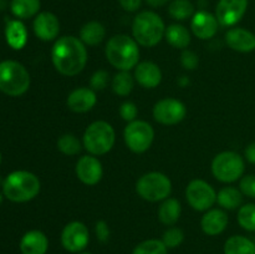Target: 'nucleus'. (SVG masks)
Returning <instances> with one entry per match:
<instances>
[{
    "label": "nucleus",
    "instance_id": "14",
    "mask_svg": "<svg viewBox=\"0 0 255 254\" xmlns=\"http://www.w3.org/2000/svg\"><path fill=\"white\" fill-rule=\"evenodd\" d=\"M76 176L80 181L87 186L99 183L104 174L101 162L94 156H84L76 163Z\"/></svg>",
    "mask_w": 255,
    "mask_h": 254
},
{
    "label": "nucleus",
    "instance_id": "27",
    "mask_svg": "<svg viewBox=\"0 0 255 254\" xmlns=\"http://www.w3.org/2000/svg\"><path fill=\"white\" fill-rule=\"evenodd\" d=\"M40 0H11L10 10L19 19H29L39 12Z\"/></svg>",
    "mask_w": 255,
    "mask_h": 254
},
{
    "label": "nucleus",
    "instance_id": "11",
    "mask_svg": "<svg viewBox=\"0 0 255 254\" xmlns=\"http://www.w3.org/2000/svg\"><path fill=\"white\" fill-rule=\"evenodd\" d=\"M187 115V109L182 101L177 99H163L157 102L153 107V117L157 122L167 126L177 125Z\"/></svg>",
    "mask_w": 255,
    "mask_h": 254
},
{
    "label": "nucleus",
    "instance_id": "12",
    "mask_svg": "<svg viewBox=\"0 0 255 254\" xmlns=\"http://www.w3.org/2000/svg\"><path fill=\"white\" fill-rule=\"evenodd\" d=\"M90 233L82 222H70L64 227L61 233V244L67 252L80 253L89 246Z\"/></svg>",
    "mask_w": 255,
    "mask_h": 254
},
{
    "label": "nucleus",
    "instance_id": "21",
    "mask_svg": "<svg viewBox=\"0 0 255 254\" xmlns=\"http://www.w3.org/2000/svg\"><path fill=\"white\" fill-rule=\"evenodd\" d=\"M49 249L47 237L41 231H29L20 241L22 254H46Z\"/></svg>",
    "mask_w": 255,
    "mask_h": 254
},
{
    "label": "nucleus",
    "instance_id": "16",
    "mask_svg": "<svg viewBox=\"0 0 255 254\" xmlns=\"http://www.w3.org/2000/svg\"><path fill=\"white\" fill-rule=\"evenodd\" d=\"M218 20L216 15L208 11H198L193 15L191 27L193 34L201 40L212 39L218 31Z\"/></svg>",
    "mask_w": 255,
    "mask_h": 254
},
{
    "label": "nucleus",
    "instance_id": "31",
    "mask_svg": "<svg viewBox=\"0 0 255 254\" xmlns=\"http://www.w3.org/2000/svg\"><path fill=\"white\" fill-rule=\"evenodd\" d=\"M132 254H168V248L159 239H147L137 244Z\"/></svg>",
    "mask_w": 255,
    "mask_h": 254
},
{
    "label": "nucleus",
    "instance_id": "10",
    "mask_svg": "<svg viewBox=\"0 0 255 254\" xmlns=\"http://www.w3.org/2000/svg\"><path fill=\"white\" fill-rule=\"evenodd\" d=\"M186 198L189 206L196 211H209L217 202V192L203 179H193L187 186Z\"/></svg>",
    "mask_w": 255,
    "mask_h": 254
},
{
    "label": "nucleus",
    "instance_id": "36",
    "mask_svg": "<svg viewBox=\"0 0 255 254\" xmlns=\"http://www.w3.org/2000/svg\"><path fill=\"white\" fill-rule=\"evenodd\" d=\"M137 114H138V110L137 106L131 101L124 102L120 107V115H121L122 119L127 122H132L136 120Z\"/></svg>",
    "mask_w": 255,
    "mask_h": 254
},
{
    "label": "nucleus",
    "instance_id": "3",
    "mask_svg": "<svg viewBox=\"0 0 255 254\" xmlns=\"http://www.w3.org/2000/svg\"><path fill=\"white\" fill-rule=\"evenodd\" d=\"M4 196L9 201L22 203L34 199L40 192V181L34 173L27 171L11 172L2 184Z\"/></svg>",
    "mask_w": 255,
    "mask_h": 254
},
{
    "label": "nucleus",
    "instance_id": "24",
    "mask_svg": "<svg viewBox=\"0 0 255 254\" xmlns=\"http://www.w3.org/2000/svg\"><path fill=\"white\" fill-rule=\"evenodd\" d=\"M166 40L176 49H186L191 44V34L188 29L181 24L169 25L164 32Z\"/></svg>",
    "mask_w": 255,
    "mask_h": 254
},
{
    "label": "nucleus",
    "instance_id": "35",
    "mask_svg": "<svg viewBox=\"0 0 255 254\" xmlns=\"http://www.w3.org/2000/svg\"><path fill=\"white\" fill-rule=\"evenodd\" d=\"M109 72L105 71V70H99V71L95 72L91 76L90 80V85H91V89L94 90H104L105 87L109 84Z\"/></svg>",
    "mask_w": 255,
    "mask_h": 254
},
{
    "label": "nucleus",
    "instance_id": "2",
    "mask_svg": "<svg viewBox=\"0 0 255 254\" xmlns=\"http://www.w3.org/2000/svg\"><path fill=\"white\" fill-rule=\"evenodd\" d=\"M105 52L110 64L121 71H129L138 65V45L136 40L127 35L112 36L107 42Z\"/></svg>",
    "mask_w": 255,
    "mask_h": 254
},
{
    "label": "nucleus",
    "instance_id": "30",
    "mask_svg": "<svg viewBox=\"0 0 255 254\" xmlns=\"http://www.w3.org/2000/svg\"><path fill=\"white\" fill-rule=\"evenodd\" d=\"M168 12L173 19L186 20L194 14V6L189 0H173L169 4Z\"/></svg>",
    "mask_w": 255,
    "mask_h": 254
},
{
    "label": "nucleus",
    "instance_id": "5",
    "mask_svg": "<svg viewBox=\"0 0 255 254\" xmlns=\"http://www.w3.org/2000/svg\"><path fill=\"white\" fill-rule=\"evenodd\" d=\"M30 87V75L20 62H0V91L9 96H21Z\"/></svg>",
    "mask_w": 255,
    "mask_h": 254
},
{
    "label": "nucleus",
    "instance_id": "42",
    "mask_svg": "<svg viewBox=\"0 0 255 254\" xmlns=\"http://www.w3.org/2000/svg\"><path fill=\"white\" fill-rule=\"evenodd\" d=\"M147 4L151 5V6L153 7H158V6H163V5H166L167 2L171 1V0H146Z\"/></svg>",
    "mask_w": 255,
    "mask_h": 254
},
{
    "label": "nucleus",
    "instance_id": "40",
    "mask_svg": "<svg viewBox=\"0 0 255 254\" xmlns=\"http://www.w3.org/2000/svg\"><path fill=\"white\" fill-rule=\"evenodd\" d=\"M119 2L126 11L133 12L139 9L142 0H119Z\"/></svg>",
    "mask_w": 255,
    "mask_h": 254
},
{
    "label": "nucleus",
    "instance_id": "39",
    "mask_svg": "<svg viewBox=\"0 0 255 254\" xmlns=\"http://www.w3.org/2000/svg\"><path fill=\"white\" fill-rule=\"evenodd\" d=\"M95 233H96L97 239H99L101 243H106L109 242L110 236H111V232H110L109 224L105 221H99L95 226Z\"/></svg>",
    "mask_w": 255,
    "mask_h": 254
},
{
    "label": "nucleus",
    "instance_id": "29",
    "mask_svg": "<svg viewBox=\"0 0 255 254\" xmlns=\"http://www.w3.org/2000/svg\"><path fill=\"white\" fill-rule=\"evenodd\" d=\"M134 87V80L128 71H121L112 79V90L119 96H128Z\"/></svg>",
    "mask_w": 255,
    "mask_h": 254
},
{
    "label": "nucleus",
    "instance_id": "28",
    "mask_svg": "<svg viewBox=\"0 0 255 254\" xmlns=\"http://www.w3.org/2000/svg\"><path fill=\"white\" fill-rule=\"evenodd\" d=\"M217 202L224 209L233 211L241 207L243 202V193L234 187H224L217 194Z\"/></svg>",
    "mask_w": 255,
    "mask_h": 254
},
{
    "label": "nucleus",
    "instance_id": "45",
    "mask_svg": "<svg viewBox=\"0 0 255 254\" xmlns=\"http://www.w3.org/2000/svg\"><path fill=\"white\" fill-rule=\"evenodd\" d=\"M0 163H1V153H0Z\"/></svg>",
    "mask_w": 255,
    "mask_h": 254
},
{
    "label": "nucleus",
    "instance_id": "7",
    "mask_svg": "<svg viewBox=\"0 0 255 254\" xmlns=\"http://www.w3.org/2000/svg\"><path fill=\"white\" fill-rule=\"evenodd\" d=\"M136 191L144 201H164L171 194L172 182L161 172H149L139 177L136 183Z\"/></svg>",
    "mask_w": 255,
    "mask_h": 254
},
{
    "label": "nucleus",
    "instance_id": "1",
    "mask_svg": "<svg viewBox=\"0 0 255 254\" xmlns=\"http://www.w3.org/2000/svg\"><path fill=\"white\" fill-rule=\"evenodd\" d=\"M55 69L65 76H75L87 64V50L84 42L75 36H62L56 40L51 50Z\"/></svg>",
    "mask_w": 255,
    "mask_h": 254
},
{
    "label": "nucleus",
    "instance_id": "18",
    "mask_svg": "<svg viewBox=\"0 0 255 254\" xmlns=\"http://www.w3.org/2000/svg\"><path fill=\"white\" fill-rule=\"evenodd\" d=\"M96 94L94 90L89 87H79L74 90L67 97V107L77 114L90 111L96 105Z\"/></svg>",
    "mask_w": 255,
    "mask_h": 254
},
{
    "label": "nucleus",
    "instance_id": "9",
    "mask_svg": "<svg viewBox=\"0 0 255 254\" xmlns=\"http://www.w3.org/2000/svg\"><path fill=\"white\" fill-rule=\"evenodd\" d=\"M127 147L134 153H143L151 147L154 138V131L146 121L134 120L128 122L124 132Z\"/></svg>",
    "mask_w": 255,
    "mask_h": 254
},
{
    "label": "nucleus",
    "instance_id": "43",
    "mask_svg": "<svg viewBox=\"0 0 255 254\" xmlns=\"http://www.w3.org/2000/svg\"><path fill=\"white\" fill-rule=\"evenodd\" d=\"M79 254H92V253H90V252H80Z\"/></svg>",
    "mask_w": 255,
    "mask_h": 254
},
{
    "label": "nucleus",
    "instance_id": "17",
    "mask_svg": "<svg viewBox=\"0 0 255 254\" xmlns=\"http://www.w3.org/2000/svg\"><path fill=\"white\" fill-rule=\"evenodd\" d=\"M226 42L234 51L252 52L255 50V35L243 27L229 29L226 34Z\"/></svg>",
    "mask_w": 255,
    "mask_h": 254
},
{
    "label": "nucleus",
    "instance_id": "20",
    "mask_svg": "<svg viewBox=\"0 0 255 254\" xmlns=\"http://www.w3.org/2000/svg\"><path fill=\"white\" fill-rule=\"evenodd\" d=\"M228 216L222 209H209L201 221L202 231L208 236H218L226 231L228 226Z\"/></svg>",
    "mask_w": 255,
    "mask_h": 254
},
{
    "label": "nucleus",
    "instance_id": "13",
    "mask_svg": "<svg viewBox=\"0 0 255 254\" xmlns=\"http://www.w3.org/2000/svg\"><path fill=\"white\" fill-rule=\"evenodd\" d=\"M248 0H219L216 17L222 26H234L248 9Z\"/></svg>",
    "mask_w": 255,
    "mask_h": 254
},
{
    "label": "nucleus",
    "instance_id": "32",
    "mask_svg": "<svg viewBox=\"0 0 255 254\" xmlns=\"http://www.w3.org/2000/svg\"><path fill=\"white\" fill-rule=\"evenodd\" d=\"M57 148L67 156H75L81 151V142L76 136L71 133L62 134L57 141Z\"/></svg>",
    "mask_w": 255,
    "mask_h": 254
},
{
    "label": "nucleus",
    "instance_id": "8",
    "mask_svg": "<svg viewBox=\"0 0 255 254\" xmlns=\"http://www.w3.org/2000/svg\"><path fill=\"white\" fill-rule=\"evenodd\" d=\"M246 164L241 154L233 151H224L217 154L212 162V173L223 183L236 182L243 176Z\"/></svg>",
    "mask_w": 255,
    "mask_h": 254
},
{
    "label": "nucleus",
    "instance_id": "6",
    "mask_svg": "<svg viewBox=\"0 0 255 254\" xmlns=\"http://www.w3.org/2000/svg\"><path fill=\"white\" fill-rule=\"evenodd\" d=\"M116 139L115 129L109 122L95 121L84 133V147L92 156H102L112 149Z\"/></svg>",
    "mask_w": 255,
    "mask_h": 254
},
{
    "label": "nucleus",
    "instance_id": "22",
    "mask_svg": "<svg viewBox=\"0 0 255 254\" xmlns=\"http://www.w3.org/2000/svg\"><path fill=\"white\" fill-rule=\"evenodd\" d=\"M5 37L10 47L20 50L27 41V31L25 25L20 20H10L5 27Z\"/></svg>",
    "mask_w": 255,
    "mask_h": 254
},
{
    "label": "nucleus",
    "instance_id": "44",
    "mask_svg": "<svg viewBox=\"0 0 255 254\" xmlns=\"http://www.w3.org/2000/svg\"><path fill=\"white\" fill-rule=\"evenodd\" d=\"M1 202H2V196L0 194V204H1Z\"/></svg>",
    "mask_w": 255,
    "mask_h": 254
},
{
    "label": "nucleus",
    "instance_id": "33",
    "mask_svg": "<svg viewBox=\"0 0 255 254\" xmlns=\"http://www.w3.org/2000/svg\"><path fill=\"white\" fill-rule=\"evenodd\" d=\"M238 223L246 231L255 232V204L249 203L239 208Z\"/></svg>",
    "mask_w": 255,
    "mask_h": 254
},
{
    "label": "nucleus",
    "instance_id": "15",
    "mask_svg": "<svg viewBox=\"0 0 255 254\" xmlns=\"http://www.w3.org/2000/svg\"><path fill=\"white\" fill-rule=\"evenodd\" d=\"M35 35L44 41H52L60 32V22L56 15L52 12L44 11L36 15L34 20Z\"/></svg>",
    "mask_w": 255,
    "mask_h": 254
},
{
    "label": "nucleus",
    "instance_id": "37",
    "mask_svg": "<svg viewBox=\"0 0 255 254\" xmlns=\"http://www.w3.org/2000/svg\"><path fill=\"white\" fill-rule=\"evenodd\" d=\"M241 192L244 196H248L251 198H255V174L244 176L241 179Z\"/></svg>",
    "mask_w": 255,
    "mask_h": 254
},
{
    "label": "nucleus",
    "instance_id": "4",
    "mask_svg": "<svg viewBox=\"0 0 255 254\" xmlns=\"http://www.w3.org/2000/svg\"><path fill=\"white\" fill-rule=\"evenodd\" d=\"M166 26L158 14L153 11H142L133 19L132 34L137 44L144 47H153L163 39Z\"/></svg>",
    "mask_w": 255,
    "mask_h": 254
},
{
    "label": "nucleus",
    "instance_id": "19",
    "mask_svg": "<svg viewBox=\"0 0 255 254\" xmlns=\"http://www.w3.org/2000/svg\"><path fill=\"white\" fill-rule=\"evenodd\" d=\"M134 77L136 81L144 89H154L158 86L162 81V71L152 61L139 62L134 70Z\"/></svg>",
    "mask_w": 255,
    "mask_h": 254
},
{
    "label": "nucleus",
    "instance_id": "25",
    "mask_svg": "<svg viewBox=\"0 0 255 254\" xmlns=\"http://www.w3.org/2000/svg\"><path fill=\"white\" fill-rule=\"evenodd\" d=\"M182 207L178 199L167 198L158 208V218L166 226H173L181 217Z\"/></svg>",
    "mask_w": 255,
    "mask_h": 254
},
{
    "label": "nucleus",
    "instance_id": "34",
    "mask_svg": "<svg viewBox=\"0 0 255 254\" xmlns=\"http://www.w3.org/2000/svg\"><path fill=\"white\" fill-rule=\"evenodd\" d=\"M184 239V233L182 229L176 228H168L163 233V237H162V242L164 243V246L167 248H177L178 246H181L182 242Z\"/></svg>",
    "mask_w": 255,
    "mask_h": 254
},
{
    "label": "nucleus",
    "instance_id": "23",
    "mask_svg": "<svg viewBox=\"0 0 255 254\" xmlns=\"http://www.w3.org/2000/svg\"><path fill=\"white\" fill-rule=\"evenodd\" d=\"M105 35H106L105 26L99 21L86 22L80 30V40L89 46H96L101 44L102 40L105 39Z\"/></svg>",
    "mask_w": 255,
    "mask_h": 254
},
{
    "label": "nucleus",
    "instance_id": "26",
    "mask_svg": "<svg viewBox=\"0 0 255 254\" xmlns=\"http://www.w3.org/2000/svg\"><path fill=\"white\" fill-rule=\"evenodd\" d=\"M224 254H255V243L243 236H233L224 243Z\"/></svg>",
    "mask_w": 255,
    "mask_h": 254
},
{
    "label": "nucleus",
    "instance_id": "41",
    "mask_svg": "<svg viewBox=\"0 0 255 254\" xmlns=\"http://www.w3.org/2000/svg\"><path fill=\"white\" fill-rule=\"evenodd\" d=\"M244 153H246V158L248 159L251 163L255 164V142H253V143H251L247 147Z\"/></svg>",
    "mask_w": 255,
    "mask_h": 254
},
{
    "label": "nucleus",
    "instance_id": "38",
    "mask_svg": "<svg viewBox=\"0 0 255 254\" xmlns=\"http://www.w3.org/2000/svg\"><path fill=\"white\" fill-rule=\"evenodd\" d=\"M199 59L197 56L196 52L191 51V50H184L181 55V64L184 69L187 70H194L198 66Z\"/></svg>",
    "mask_w": 255,
    "mask_h": 254
}]
</instances>
